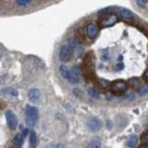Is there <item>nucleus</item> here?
I'll return each instance as SVG.
<instances>
[{
    "instance_id": "1",
    "label": "nucleus",
    "mask_w": 148,
    "mask_h": 148,
    "mask_svg": "<svg viewBox=\"0 0 148 148\" xmlns=\"http://www.w3.org/2000/svg\"><path fill=\"white\" fill-rule=\"evenodd\" d=\"M82 74L87 82H91L96 79L95 74V56L93 53H88L82 63Z\"/></svg>"
},
{
    "instance_id": "2",
    "label": "nucleus",
    "mask_w": 148,
    "mask_h": 148,
    "mask_svg": "<svg viewBox=\"0 0 148 148\" xmlns=\"http://www.w3.org/2000/svg\"><path fill=\"white\" fill-rule=\"evenodd\" d=\"M119 22V16L116 14H105L104 16H101L98 21V26L100 29H105V27H111L113 25H115Z\"/></svg>"
},
{
    "instance_id": "3",
    "label": "nucleus",
    "mask_w": 148,
    "mask_h": 148,
    "mask_svg": "<svg viewBox=\"0 0 148 148\" xmlns=\"http://www.w3.org/2000/svg\"><path fill=\"white\" fill-rule=\"evenodd\" d=\"M129 86H128V82L124 81V80H116V81H113L111 83V87H110V90L112 91V93L116 95V96H121L123 93H125V91L128 90Z\"/></svg>"
},
{
    "instance_id": "4",
    "label": "nucleus",
    "mask_w": 148,
    "mask_h": 148,
    "mask_svg": "<svg viewBox=\"0 0 148 148\" xmlns=\"http://www.w3.org/2000/svg\"><path fill=\"white\" fill-rule=\"evenodd\" d=\"M38 110L34 106H27L25 110V121L29 127H33L38 121Z\"/></svg>"
},
{
    "instance_id": "5",
    "label": "nucleus",
    "mask_w": 148,
    "mask_h": 148,
    "mask_svg": "<svg viewBox=\"0 0 148 148\" xmlns=\"http://www.w3.org/2000/svg\"><path fill=\"white\" fill-rule=\"evenodd\" d=\"M73 56V49L69 46V45H64L60 47L59 49V59L63 62V63H66L69 62Z\"/></svg>"
},
{
    "instance_id": "6",
    "label": "nucleus",
    "mask_w": 148,
    "mask_h": 148,
    "mask_svg": "<svg viewBox=\"0 0 148 148\" xmlns=\"http://www.w3.org/2000/svg\"><path fill=\"white\" fill-rule=\"evenodd\" d=\"M98 31H99V26L96 23H93V22L88 23V25L86 27V34L89 39H91V40L96 39V37L98 36Z\"/></svg>"
},
{
    "instance_id": "7",
    "label": "nucleus",
    "mask_w": 148,
    "mask_h": 148,
    "mask_svg": "<svg viewBox=\"0 0 148 148\" xmlns=\"http://www.w3.org/2000/svg\"><path fill=\"white\" fill-rule=\"evenodd\" d=\"M67 80L71 83H79V81H80V67L77 65H74L73 67L70 70V74H69Z\"/></svg>"
},
{
    "instance_id": "8",
    "label": "nucleus",
    "mask_w": 148,
    "mask_h": 148,
    "mask_svg": "<svg viewBox=\"0 0 148 148\" xmlns=\"http://www.w3.org/2000/svg\"><path fill=\"white\" fill-rule=\"evenodd\" d=\"M6 120H7V124H8L9 129L15 130L17 128V119L12 111L6 112Z\"/></svg>"
},
{
    "instance_id": "9",
    "label": "nucleus",
    "mask_w": 148,
    "mask_h": 148,
    "mask_svg": "<svg viewBox=\"0 0 148 148\" xmlns=\"http://www.w3.org/2000/svg\"><path fill=\"white\" fill-rule=\"evenodd\" d=\"M89 130H91L92 132H97L101 129V122L97 119V117H91L88 120V123H87Z\"/></svg>"
},
{
    "instance_id": "10",
    "label": "nucleus",
    "mask_w": 148,
    "mask_h": 148,
    "mask_svg": "<svg viewBox=\"0 0 148 148\" xmlns=\"http://www.w3.org/2000/svg\"><path fill=\"white\" fill-rule=\"evenodd\" d=\"M27 132H29V130L24 129L22 133H17V134L15 136V138H14V140H13V144H14V146H15V147H16V148H21V147H22V145H23V141H24V138L26 137Z\"/></svg>"
},
{
    "instance_id": "11",
    "label": "nucleus",
    "mask_w": 148,
    "mask_h": 148,
    "mask_svg": "<svg viewBox=\"0 0 148 148\" xmlns=\"http://www.w3.org/2000/svg\"><path fill=\"white\" fill-rule=\"evenodd\" d=\"M128 86L129 88H132V89H140L143 87V83L139 77H131L128 81Z\"/></svg>"
},
{
    "instance_id": "12",
    "label": "nucleus",
    "mask_w": 148,
    "mask_h": 148,
    "mask_svg": "<svg viewBox=\"0 0 148 148\" xmlns=\"http://www.w3.org/2000/svg\"><path fill=\"white\" fill-rule=\"evenodd\" d=\"M0 95L2 96H8V97H17L18 96V91L15 88H5L0 91Z\"/></svg>"
},
{
    "instance_id": "13",
    "label": "nucleus",
    "mask_w": 148,
    "mask_h": 148,
    "mask_svg": "<svg viewBox=\"0 0 148 148\" xmlns=\"http://www.w3.org/2000/svg\"><path fill=\"white\" fill-rule=\"evenodd\" d=\"M120 14H121V17L124 19V21H128V22H130V21H133L134 19V15L130 12L129 9H121L120 10Z\"/></svg>"
},
{
    "instance_id": "14",
    "label": "nucleus",
    "mask_w": 148,
    "mask_h": 148,
    "mask_svg": "<svg viewBox=\"0 0 148 148\" xmlns=\"http://www.w3.org/2000/svg\"><path fill=\"white\" fill-rule=\"evenodd\" d=\"M69 46L73 49V51L75 50L77 53V55H81L82 54V47L80 46V42H77L76 40H70L69 41Z\"/></svg>"
},
{
    "instance_id": "15",
    "label": "nucleus",
    "mask_w": 148,
    "mask_h": 148,
    "mask_svg": "<svg viewBox=\"0 0 148 148\" xmlns=\"http://www.w3.org/2000/svg\"><path fill=\"white\" fill-rule=\"evenodd\" d=\"M40 98V91L38 89H31L29 91V99L32 101V103H36L39 100Z\"/></svg>"
},
{
    "instance_id": "16",
    "label": "nucleus",
    "mask_w": 148,
    "mask_h": 148,
    "mask_svg": "<svg viewBox=\"0 0 148 148\" xmlns=\"http://www.w3.org/2000/svg\"><path fill=\"white\" fill-rule=\"evenodd\" d=\"M137 143H138L137 136H136V134H131L129 138H128V140H127V146L130 148H133L137 145Z\"/></svg>"
},
{
    "instance_id": "17",
    "label": "nucleus",
    "mask_w": 148,
    "mask_h": 148,
    "mask_svg": "<svg viewBox=\"0 0 148 148\" xmlns=\"http://www.w3.org/2000/svg\"><path fill=\"white\" fill-rule=\"evenodd\" d=\"M38 146V138H37V133L34 131L31 132L30 134V147L31 148H37Z\"/></svg>"
},
{
    "instance_id": "18",
    "label": "nucleus",
    "mask_w": 148,
    "mask_h": 148,
    "mask_svg": "<svg viewBox=\"0 0 148 148\" xmlns=\"http://www.w3.org/2000/svg\"><path fill=\"white\" fill-rule=\"evenodd\" d=\"M111 83H112V82L107 81V80H104V79H98V86H99L101 89H104V90L110 89Z\"/></svg>"
},
{
    "instance_id": "19",
    "label": "nucleus",
    "mask_w": 148,
    "mask_h": 148,
    "mask_svg": "<svg viewBox=\"0 0 148 148\" xmlns=\"http://www.w3.org/2000/svg\"><path fill=\"white\" fill-rule=\"evenodd\" d=\"M75 40H76L77 42H80V43H82V42L86 41V36H84V33H83V31H82L81 29H79V30L75 32Z\"/></svg>"
},
{
    "instance_id": "20",
    "label": "nucleus",
    "mask_w": 148,
    "mask_h": 148,
    "mask_svg": "<svg viewBox=\"0 0 148 148\" xmlns=\"http://www.w3.org/2000/svg\"><path fill=\"white\" fill-rule=\"evenodd\" d=\"M59 72H60V74L63 75V77L64 79H69V74H70V70L65 66V65H60L59 66Z\"/></svg>"
},
{
    "instance_id": "21",
    "label": "nucleus",
    "mask_w": 148,
    "mask_h": 148,
    "mask_svg": "<svg viewBox=\"0 0 148 148\" xmlns=\"http://www.w3.org/2000/svg\"><path fill=\"white\" fill-rule=\"evenodd\" d=\"M101 147V141L99 139H93L89 143L87 148H100Z\"/></svg>"
},
{
    "instance_id": "22",
    "label": "nucleus",
    "mask_w": 148,
    "mask_h": 148,
    "mask_svg": "<svg viewBox=\"0 0 148 148\" xmlns=\"http://www.w3.org/2000/svg\"><path fill=\"white\" fill-rule=\"evenodd\" d=\"M88 93H89V96L92 97V98H96V99H99V98H100L99 92H98L97 89H95V88H89V89H88Z\"/></svg>"
},
{
    "instance_id": "23",
    "label": "nucleus",
    "mask_w": 148,
    "mask_h": 148,
    "mask_svg": "<svg viewBox=\"0 0 148 148\" xmlns=\"http://www.w3.org/2000/svg\"><path fill=\"white\" fill-rule=\"evenodd\" d=\"M141 144H143L144 147L148 148V131H145L141 134Z\"/></svg>"
},
{
    "instance_id": "24",
    "label": "nucleus",
    "mask_w": 148,
    "mask_h": 148,
    "mask_svg": "<svg viewBox=\"0 0 148 148\" xmlns=\"http://www.w3.org/2000/svg\"><path fill=\"white\" fill-rule=\"evenodd\" d=\"M32 2V0H16L17 6H27Z\"/></svg>"
},
{
    "instance_id": "25",
    "label": "nucleus",
    "mask_w": 148,
    "mask_h": 148,
    "mask_svg": "<svg viewBox=\"0 0 148 148\" xmlns=\"http://www.w3.org/2000/svg\"><path fill=\"white\" fill-rule=\"evenodd\" d=\"M148 92V84H146V86H143L140 89H139V95H145V93Z\"/></svg>"
},
{
    "instance_id": "26",
    "label": "nucleus",
    "mask_w": 148,
    "mask_h": 148,
    "mask_svg": "<svg viewBox=\"0 0 148 148\" xmlns=\"http://www.w3.org/2000/svg\"><path fill=\"white\" fill-rule=\"evenodd\" d=\"M143 79H144V81L146 82L148 84V69L144 72V75H143Z\"/></svg>"
},
{
    "instance_id": "27",
    "label": "nucleus",
    "mask_w": 148,
    "mask_h": 148,
    "mask_svg": "<svg viewBox=\"0 0 148 148\" xmlns=\"http://www.w3.org/2000/svg\"><path fill=\"white\" fill-rule=\"evenodd\" d=\"M137 3H138L140 7H145V6H146V0H137Z\"/></svg>"
},
{
    "instance_id": "28",
    "label": "nucleus",
    "mask_w": 148,
    "mask_h": 148,
    "mask_svg": "<svg viewBox=\"0 0 148 148\" xmlns=\"http://www.w3.org/2000/svg\"><path fill=\"white\" fill-rule=\"evenodd\" d=\"M140 148H147V147H144V146H143V147H140Z\"/></svg>"
}]
</instances>
